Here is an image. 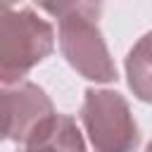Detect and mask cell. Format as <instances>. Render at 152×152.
Segmentation results:
<instances>
[{
	"mask_svg": "<svg viewBox=\"0 0 152 152\" xmlns=\"http://www.w3.org/2000/svg\"><path fill=\"white\" fill-rule=\"evenodd\" d=\"M126 76L133 95L142 102H152V31L131 48L126 57Z\"/></svg>",
	"mask_w": 152,
	"mask_h": 152,
	"instance_id": "6",
	"label": "cell"
},
{
	"mask_svg": "<svg viewBox=\"0 0 152 152\" xmlns=\"http://www.w3.org/2000/svg\"><path fill=\"white\" fill-rule=\"evenodd\" d=\"M2 2H5V7H7V10H10V7H12V5H14V2H17V0H2Z\"/></svg>",
	"mask_w": 152,
	"mask_h": 152,
	"instance_id": "8",
	"label": "cell"
},
{
	"mask_svg": "<svg viewBox=\"0 0 152 152\" xmlns=\"http://www.w3.org/2000/svg\"><path fill=\"white\" fill-rule=\"evenodd\" d=\"M17 152H86L76 121L66 114H52L43 121Z\"/></svg>",
	"mask_w": 152,
	"mask_h": 152,
	"instance_id": "5",
	"label": "cell"
},
{
	"mask_svg": "<svg viewBox=\"0 0 152 152\" xmlns=\"http://www.w3.org/2000/svg\"><path fill=\"white\" fill-rule=\"evenodd\" d=\"M52 26L31 10L5 12L2 19V83H17L52 52Z\"/></svg>",
	"mask_w": 152,
	"mask_h": 152,
	"instance_id": "2",
	"label": "cell"
},
{
	"mask_svg": "<svg viewBox=\"0 0 152 152\" xmlns=\"http://www.w3.org/2000/svg\"><path fill=\"white\" fill-rule=\"evenodd\" d=\"M2 107H5V140H14L19 145L26 142L31 133L55 114L48 95L28 81L5 86Z\"/></svg>",
	"mask_w": 152,
	"mask_h": 152,
	"instance_id": "4",
	"label": "cell"
},
{
	"mask_svg": "<svg viewBox=\"0 0 152 152\" xmlns=\"http://www.w3.org/2000/svg\"><path fill=\"white\" fill-rule=\"evenodd\" d=\"M147 152H152V142H150V145H147Z\"/></svg>",
	"mask_w": 152,
	"mask_h": 152,
	"instance_id": "9",
	"label": "cell"
},
{
	"mask_svg": "<svg viewBox=\"0 0 152 152\" xmlns=\"http://www.w3.org/2000/svg\"><path fill=\"white\" fill-rule=\"evenodd\" d=\"M81 124L95 152H133L140 142L128 102L114 90H86Z\"/></svg>",
	"mask_w": 152,
	"mask_h": 152,
	"instance_id": "1",
	"label": "cell"
},
{
	"mask_svg": "<svg viewBox=\"0 0 152 152\" xmlns=\"http://www.w3.org/2000/svg\"><path fill=\"white\" fill-rule=\"evenodd\" d=\"M59 50L83 78L90 81H116V66L109 59L107 45L95 19L71 14L59 19Z\"/></svg>",
	"mask_w": 152,
	"mask_h": 152,
	"instance_id": "3",
	"label": "cell"
},
{
	"mask_svg": "<svg viewBox=\"0 0 152 152\" xmlns=\"http://www.w3.org/2000/svg\"><path fill=\"white\" fill-rule=\"evenodd\" d=\"M36 5L57 19H64L71 14H83V17H90L97 21L102 14V0H36Z\"/></svg>",
	"mask_w": 152,
	"mask_h": 152,
	"instance_id": "7",
	"label": "cell"
}]
</instances>
